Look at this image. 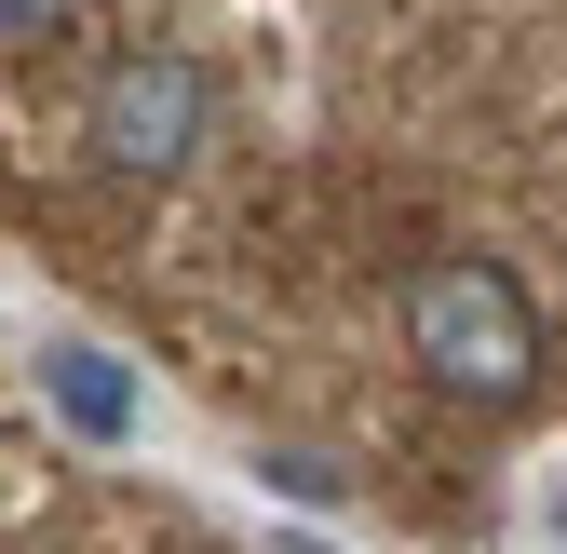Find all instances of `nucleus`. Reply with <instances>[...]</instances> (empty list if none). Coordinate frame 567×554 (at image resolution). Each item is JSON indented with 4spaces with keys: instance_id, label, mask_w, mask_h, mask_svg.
I'll return each instance as SVG.
<instances>
[{
    "instance_id": "nucleus-1",
    "label": "nucleus",
    "mask_w": 567,
    "mask_h": 554,
    "mask_svg": "<svg viewBox=\"0 0 567 554\" xmlns=\"http://www.w3.org/2000/svg\"><path fill=\"white\" fill-rule=\"evenodd\" d=\"M392 325H405V366L433 379L446 406H527L540 392V298L514 285L501 257H473V244H446V257H419L405 270V298H392Z\"/></svg>"
},
{
    "instance_id": "nucleus-2",
    "label": "nucleus",
    "mask_w": 567,
    "mask_h": 554,
    "mask_svg": "<svg viewBox=\"0 0 567 554\" xmlns=\"http://www.w3.org/2000/svg\"><path fill=\"white\" fill-rule=\"evenodd\" d=\"M203 135H217V82H203L189 41H122L95 82H82V150L122 189H176L203 163Z\"/></svg>"
}]
</instances>
